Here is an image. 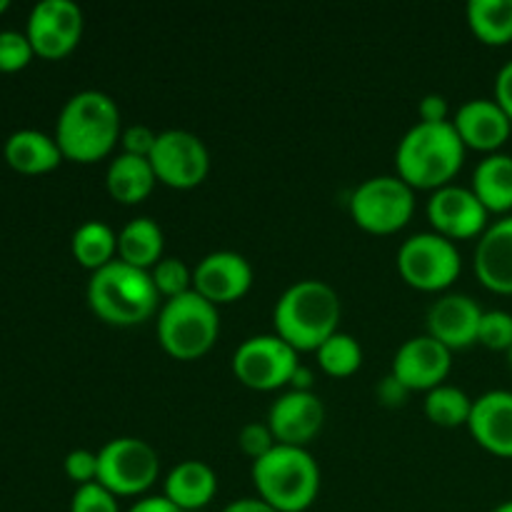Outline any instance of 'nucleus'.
Here are the masks:
<instances>
[{
	"instance_id": "f257e3e1",
	"label": "nucleus",
	"mask_w": 512,
	"mask_h": 512,
	"mask_svg": "<svg viewBox=\"0 0 512 512\" xmlns=\"http://www.w3.org/2000/svg\"><path fill=\"white\" fill-rule=\"evenodd\" d=\"M123 135L118 103L103 90H80L63 105L55 123V143L63 158L98 163L113 153Z\"/></svg>"
},
{
	"instance_id": "f03ea898",
	"label": "nucleus",
	"mask_w": 512,
	"mask_h": 512,
	"mask_svg": "<svg viewBox=\"0 0 512 512\" xmlns=\"http://www.w3.org/2000/svg\"><path fill=\"white\" fill-rule=\"evenodd\" d=\"M465 150L453 123H415L395 150L398 178L413 190L445 188L463 168Z\"/></svg>"
},
{
	"instance_id": "7ed1b4c3",
	"label": "nucleus",
	"mask_w": 512,
	"mask_h": 512,
	"mask_svg": "<svg viewBox=\"0 0 512 512\" xmlns=\"http://www.w3.org/2000/svg\"><path fill=\"white\" fill-rule=\"evenodd\" d=\"M340 313L343 308L333 285L315 278L298 280L275 303V335L298 353L318 350L330 335L338 333Z\"/></svg>"
},
{
	"instance_id": "20e7f679",
	"label": "nucleus",
	"mask_w": 512,
	"mask_h": 512,
	"mask_svg": "<svg viewBox=\"0 0 512 512\" xmlns=\"http://www.w3.org/2000/svg\"><path fill=\"white\" fill-rule=\"evenodd\" d=\"M158 290L148 270L113 260L88 280V305L103 323L130 328L150 320L158 310Z\"/></svg>"
},
{
	"instance_id": "39448f33",
	"label": "nucleus",
	"mask_w": 512,
	"mask_h": 512,
	"mask_svg": "<svg viewBox=\"0 0 512 512\" xmlns=\"http://www.w3.org/2000/svg\"><path fill=\"white\" fill-rule=\"evenodd\" d=\"M258 498L278 512H305L318 500L320 468L313 455L295 445H275L253 463Z\"/></svg>"
},
{
	"instance_id": "423d86ee",
	"label": "nucleus",
	"mask_w": 512,
	"mask_h": 512,
	"mask_svg": "<svg viewBox=\"0 0 512 512\" xmlns=\"http://www.w3.org/2000/svg\"><path fill=\"white\" fill-rule=\"evenodd\" d=\"M220 335L218 305L195 290L170 298L158 310V343L170 358L198 360Z\"/></svg>"
},
{
	"instance_id": "0eeeda50",
	"label": "nucleus",
	"mask_w": 512,
	"mask_h": 512,
	"mask_svg": "<svg viewBox=\"0 0 512 512\" xmlns=\"http://www.w3.org/2000/svg\"><path fill=\"white\" fill-rule=\"evenodd\" d=\"M350 215L365 233L393 235L415 213V190L398 175H375L363 180L350 195Z\"/></svg>"
},
{
	"instance_id": "6e6552de",
	"label": "nucleus",
	"mask_w": 512,
	"mask_h": 512,
	"mask_svg": "<svg viewBox=\"0 0 512 512\" xmlns=\"http://www.w3.org/2000/svg\"><path fill=\"white\" fill-rule=\"evenodd\" d=\"M160 475V455L148 440L115 438L98 450V480L115 498L143 495Z\"/></svg>"
},
{
	"instance_id": "1a4fd4ad",
	"label": "nucleus",
	"mask_w": 512,
	"mask_h": 512,
	"mask_svg": "<svg viewBox=\"0 0 512 512\" xmlns=\"http://www.w3.org/2000/svg\"><path fill=\"white\" fill-rule=\"evenodd\" d=\"M463 258L453 240L438 233H418L398 248V273L410 288L438 293L458 280Z\"/></svg>"
},
{
	"instance_id": "9d476101",
	"label": "nucleus",
	"mask_w": 512,
	"mask_h": 512,
	"mask_svg": "<svg viewBox=\"0 0 512 512\" xmlns=\"http://www.w3.org/2000/svg\"><path fill=\"white\" fill-rule=\"evenodd\" d=\"M298 350L278 335H253L233 355V373L250 390H278L290 385L298 370Z\"/></svg>"
},
{
	"instance_id": "9b49d317",
	"label": "nucleus",
	"mask_w": 512,
	"mask_h": 512,
	"mask_svg": "<svg viewBox=\"0 0 512 512\" xmlns=\"http://www.w3.org/2000/svg\"><path fill=\"white\" fill-rule=\"evenodd\" d=\"M150 165L158 183L175 190L198 188L210 173V153L203 140L190 130L170 128L158 133L150 153Z\"/></svg>"
},
{
	"instance_id": "f8f14e48",
	"label": "nucleus",
	"mask_w": 512,
	"mask_h": 512,
	"mask_svg": "<svg viewBox=\"0 0 512 512\" xmlns=\"http://www.w3.org/2000/svg\"><path fill=\"white\" fill-rule=\"evenodd\" d=\"M83 10L73 0H40L33 5L25 25L35 55L60 60L73 53L83 38Z\"/></svg>"
},
{
	"instance_id": "ddd939ff",
	"label": "nucleus",
	"mask_w": 512,
	"mask_h": 512,
	"mask_svg": "<svg viewBox=\"0 0 512 512\" xmlns=\"http://www.w3.org/2000/svg\"><path fill=\"white\" fill-rule=\"evenodd\" d=\"M428 220L433 233L448 240L480 238L488 228V210L480 203L478 195L463 185H445L433 190L428 200Z\"/></svg>"
},
{
	"instance_id": "4468645a",
	"label": "nucleus",
	"mask_w": 512,
	"mask_h": 512,
	"mask_svg": "<svg viewBox=\"0 0 512 512\" xmlns=\"http://www.w3.org/2000/svg\"><path fill=\"white\" fill-rule=\"evenodd\" d=\"M453 368V350L445 348L435 338L415 335L405 340L393 358V370L390 373L413 393V390H435L438 385H445V378Z\"/></svg>"
},
{
	"instance_id": "2eb2a0df",
	"label": "nucleus",
	"mask_w": 512,
	"mask_h": 512,
	"mask_svg": "<svg viewBox=\"0 0 512 512\" xmlns=\"http://www.w3.org/2000/svg\"><path fill=\"white\" fill-rule=\"evenodd\" d=\"M253 285V268L233 250L208 253L193 268V290L213 305H228L243 298Z\"/></svg>"
},
{
	"instance_id": "dca6fc26",
	"label": "nucleus",
	"mask_w": 512,
	"mask_h": 512,
	"mask_svg": "<svg viewBox=\"0 0 512 512\" xmlns=\"http://www.w3.org/2000/svg\"><path fill=\"white\" fill-rule=\"evenodd\" d=\"M323 423L325 405L313 390L310 393L290 390V393H283L270 405L268 428L273 430L278 445L305 448L323 430Z\"/></svg>"
},
{
	"instance_id": "f3484780",
	"label": "nucleus",
	"mask_w": 512,
	"mask_h": 512,
	"mask_svg": "<svg viewBox=\"0 0 512 512\" xmlns=\"http://www.w3.org/2000/svg\"><path fill=\"white\" fill-rule=\"evenodd\" d=\"M485 310L470 295L448 293L428 310V335L448 350H463L478 343L480 320Z\"/></svg>"
},
{
	"instance_id": "a211bd4d",
	"label": "nucleus",
	"mask_w": 512,
	"mask_h": 512,
	"mask_svg": "<svg viewBox=\"0 0 512 512\" xmlns=\"http://www.w3.org/2000/svg\"><path fill=\"white\" fill-rule=\"evenodd\" d=\"M458 130L465 148L480 150V153H500L512 133V123L505 110L495 103V98H473L463 103L450 120Z\"/></svg>"
},
{
	"instance_id": "6ab92c4d",
	"label": "nucleus",
	"mask_w": 512,
	"mask_h": 512,
	"mask_svg": "<svg viewBox=\"0 0 512 512\" xmlns=\"http://www.w3.org/2000/svg\"><path fill=\"white\" fill-rule=\"evenodd\" d=\"M468 430L475 443L498 458H512V393L488 390L473 400Z\"/></svg>"
},
{
	"instance_id": "aec40b11",
	"label": "nucleus",
	"mask_w": 512,
	"mask_h": 512,
	"mask_svg": "<svg viewBox=\"0 0 512 512\" xmlns=\"http://www.w3.org/2000/svg\"><path fill=\"white\" fill-rule=\"evenodd\" d=\"M475 275L488 290L498 295H512V215H503L475 245Z\"/></svg>"
},
{
	"instance_id": "412c9836",
	"label": "nucleus",
	"mask_w": 512,
	"mask_h": 512,
	"mask_svg": "<svg viewBox=\"0 0 512 512\" xmlns=\"http://www.w3.org/2000/svg\"><path fill=\"white\" fill-rule=\"evenodd\" d=\"M218 493V475L200 460H183L165 478L163 495L183 512L200 510L213 503Z\"/></svg>"
},
{
	"instance_id": "4be33fe9",
	"label": "nucleus",
	"mask_w": 512,
	"mask_h": 512,
	"mask_svg": "<svg viewBox=\"0 0 512 512\" xmlns=\"http://www.w3.org/2000/svg\"><path fill=\"white\" fill-rule=\"evenodd\" d=\"M3 155L10 168L25 175L50 173L65 160L58 143H55V135H45L33 128L15 130L13 135H8L3 145Z\"/></svg>"
},
{
	"instance_id": "5701e85b",
	"label": "nucleus",
	"mask_w": 512,
	"mask_h": 512,
	"mask_svg": "<svg viewBox=\"0 0 512 512\" xmlns=\"http://www.w3.org/2000/svg\"><path fill=\"white\" fill-rule=\"evenodd\" d=\"M155 178L153 165L148 158H138V155L118 153L108 165V173H105V185H108V193L115 203L123 205H138L153 193Z\"/></svg>"
},
{
	"instance_id": "b1692460",
	"label": "nucleus",
	"mask_w": 512,
	"mask_h": 512,
	"mask_svg": "<svg viewBox=\"0 0 512 512\" xmlns=\"http://www.w3.org/2000/svg\"><path fill=\"white\" fill-rule=\"evenodd\" d=\"M488 213L512 215V155H485L473 173L470 185Z\"/></svg>"
},
{
	"instance_id": "393cba45",
	"label": "nucleus",
	"mask_w": 512,
	"mask_h": 512,
	"mask_svg": "<svg viewBox=\"0 0 512 512\" xmlns=\"http://www.w3.org/2000/svg\"><path fill=\"white\" fill-rule=\"evenodd\" d=\"M163 230L153 218H135L118 233V260L140 270H153L163 260Z\"/></svg>"
},
{
	"instance_id": "a878e982",
	"label": "nucleus",
	"mask_w": 512,
	"mask_h": 512,
	"mask_svg": "<svg viewBox=\"0 0 512 512\" xmlns=\"http://www.w3.org/2000/svg\"><path fill=\"white\" fill-rule=\"evenodd\" d=\"M70 248H73V258L83 268L95 273V270L105 268L115 260V255H118V235L103 220H88V223L78 225L73 240H70Z\"/></svg>"
},
{
	"instance_id": "bb28decb",
	"label": "nucleus",
	"mask_w": 512,
	"mask_h": 512,
	"mask_svg": "<svg viewBox=\"0 0 512 512\" xmlns=\"http://www.w3.org/2000/svg\"><path fill=\"white\" fill-rule=\"evenodd\" d=\"M465 18L480 43H512V0H470Z\"/></svg>"
},
{
	"instance_id": "cd10ccee",
	"label": "nucleus",
	"mask_w": 512,
	"mask_h": 512,
	"mask_svg": "<svg viewBox=\"0 0 512 512\" xmlns=\"http://www.w3.org/2000/svg\"><path fill=\"white\" fill-rule=\"evenodd\" d=\"M470 413H473V400L468 393L455 385H438L425 395V415L438 428H460L468 425Z\"/></svg>"
},
{
	"instance_id": "c85d7f7f",
	"label": "nucleus",
	"mask_w": 512,
	"mask_h": 512,
	"mask_svg": "<svg viewBox=\"0 0 512 512\" xmlns=\"http://www.w3.org/2000/svg\"><path fill=\"white\" fill-rule=\"evenodd\" d=\"M315 353H318V365L330 378H348V375H353L363 365V348H360V343L353 335L340 333V330L330 335Z\"/></svg>"
},
{
	"instance_id": "c756f323",
	"label": "nucleus",
	"mask_w": 512,
	"mask_h": 512,
	"mask_svg": "<svg viewBox=\"0 0 512 512\" xmlns=\"http://www.w3.org/2000/svg\"><path fill=\"white\" fill-rule=\"evenodd\" d=\"M155 290L160 298H180V295L193 290V270L180 258H163L153 270H150Z\"/></svg>"
},
{
	"instance_id": "7c9ffc66",
	"label": "nucleus",
	"mask_w": 512,
	"mask_h": 512,
	"mask_svg": "<svg viewBox=\"0 0 512 512\" xmlns=\"http://www.w3.org/2000/svg\"><path fill=\"white\" fill-rule=\"evenodd\" d=\"M478 343L488 350L508 353L512 345V315L508 310H485L480 320Z\"/></svg>"
},
{
	"instance_id": "2f4dec72",
	"label": "nucleus",
	"mask_w": 512,
	"mask_h": 512,
	"mask_svg": "<svg viewBox=\"0 0 512 512\" xmlns=\"http://www.w3.org/2000/svg\"><path fill=\"white\" fill-rule=\"evenodd\" d=\"M33 55L35 50L28 35L20 30H0V70L3 73L23 70L33 60Z\"/></svg>"
},
{
	"instance_id": "473e14b6",
	"label": "nucleus",
	"mask_w": 512,
	"mask_h": 512,
	"mask_svg": "<svg viewBox=\"0 0 512 512\" xmlns=\"http://www.w3.org/2000/svg\"><path fill=\"white\" fill-rule=\"evenodd\" d=\"M70 512H120V505L108 488L100 483H88L75 488Z\"/></svg>"
},
{
	"instance_id": "72a5a7b5",
	"label": "nucleus",
	"mask_w": 512,
	"mask_h": 512,
	"mask_svg": "<svg viewBox=\"0 0 512 512\" xmlns=\"http://www.w3.org/2000/svg\"><path fill=\"white\" fill-rule=\"evenodd\" d=\"M238 445L240 450H243V453L255 463V460L265 458V455L278 445V440H275L273 430L268 428V423H248L240 428Z\"/></svg>"
},
{
	"instance_id": "f704fd0d",
	"label": "nucleus",
	"mask_w": 512,
	"mask_h": 512,
	"mask_svg": "<svg viewBox=\"0 0 512 512\" xmlns=\"http://www.w3.org/2000/svg\"><path fill=\"white\" fill-rule=\"evenodd\" d=\"M63 468H65V475H68L78 488L80 485L95 483V480H98V453L85 448L70 450V453L65 455Z\"/></svg>"
},
{
	"instance_id": "c9c22d12",
	"label": "nucleus",
	"mask_w": 512,
	"mask_h": 512,
	"mask_svg": "<svg viewBox=\"0 0 512 512\" xmlns=\"http://www.w3.org/2000/svg\"><path fill=\"white\" fill-rule=\"evenodd\" d=\"M155 140H158V133H153L148 125H130L120 135L123 153L138 155V158H150V153L155 148Z\"/></svg>"
},
{
	"instance_id": "e433bc0d",
	"label": "nucleus",
	"mask_w": 512,
	"mask_h": 512,
	"mask_svg": "<svg viewBox=\"0 0 512 512\" xmlns=\"http://www.w3.org/2000/svg\"><path fill=\"white\" fill-rule=\"evenodd\" d=\"M418 115H420V123H450L448 100L438 93H428L423 100H420Z\"/></svg>"
},
{
	"instance_id": "4c0bfd02",
	"label": "nucleus",
	"mask_w": 512,
	"mask_h": 512,
	"mask_svg": "<svg viewBox=\"0 0 512 512\" xmlns=\"http://www.w3.org/2000/svg\"><path fill=\"white\" fill-rule=\"evenodd\" d=\"M408 395H410V390L405 388V385L400 383L393 373L385 375V378L380 380L378 400L383 405H388V408H398V405H403L405 400H408Z\"/></svg>"
},
{
	"instance_id": "58836bf2",
	"label": "nucleus",
	"mask_w": 512,
	"mask_h": 512,
	"mask_svg": "<svg viewBox=\"0 0 512 512\" xmlns=\"http://www.w3.org/2000/svg\"><path fill=\"white\" fill-rule=\"evenodd\" d=\"M495 103L505 110L512 123V60H508L495 75Z\"/></svg>"
},
{
	"instance_id": "ea45409f",
	"label": "nucleus",
	"mask_w": 512,
	"mask_h": 512,
	"mask_svg": "<svg viewBox=\"0 0 512 512\" xmlns=\"http://www.w3.org/2000/svg\"><path fill=\"white\" fill-rule=\"evenodd\" d=\"M128 512H183L180 508H175L165 495H150V498L138 500Z\"/></svg>"
},
{
	"instance_id": "a19ab883",
	"label": "nucleus",
	"mask_w": 512,
	"mask_h": 512,
	"mask_svg": "<svg viewBox=\"0 0 512 512\" xmlns=\"http://www.w3.org/2000/svg\"><path fill=\"white\" fill-rule=\"evenodd\" d=\"M223 512H278V510L270 508V505L260 498H240L225 505Z\"/></svg>"
},
{
	"instance_id": "79ce46f5",
	"label": "nucleus",
	"mask_w": 512,
	"mask_h": 512,
	"mask_svg": "<svg viewBox=\"0 0 512 512\" xmlns=\"http://www.w3.org/2000/svg\"><path fill=\"white\" fill-rule=\"evenodd\" d=\"M290 388L300 390V393H310V388H313V370L300 363L298 370L293 373V380H290Z\"/></svg>"
},
{
	"instance_id": "37998d69",
	"label": "nucleus",
	"mask_w": 512,
	"mask_h": 512,
	"mask_svg": "<svg viewBox=\"0 0 512 512\" xmlns=\"http://www.w3.org/2000/svg\"><path fill=\"white\" fill-rule=\"evenodd\" d=\"M493 512H512V500H505V503H500Z\"/></svg>"
},
{
	"instance_id": "c03bdc74",
	"label": "nucleus",
	"mask_w": 512,
	"mask_h": 512,
	"mask_svg": "<svg viewBox=\"0 0 512 512\" xmlns=\"http://www.w3.org/2000/svg\"><path fill=\"white\" fill-rule=\"evenodd\" d=\"M8 8H10V0H0V13H5Z\"/></svg>"
},
{
	"instance_id": "a18cd8bd",
	"label": "nucleus",
	"mask_w": 512,
	"mask_h": 512,
	"mask_svg": "<svg viewBox=\"0 0 512 512\" xmlns=\"http://www.w3.org/2000/svg\"><path fill=\"white\" fill-rule=\"evenodd\" d=\"M508 363H510V368H512V345H510V350H508Z\"/></svg>"
}]
</instances>
